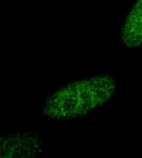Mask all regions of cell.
<instances>
[{
  "mask_svg": "<svg viewBox=\"0 0 142 158\" xmlns=\"http://www.w3.org/2000/svg\"><path fill=\"white\" fill-rule=\"evenodd\" d=\"M42 152L40 138L30 132L0 136V157H33Z\"/></svg>",
  "mask_w": 142,
  "mask_h": 158,
  "instance_id": "obj_2",
  "label": "cell"
},
{
  "mask_svg": "<svg viewBox=\"0 0 142 158\" xmlns=\"http://www.w3.org/2000/svg\"><path fill=\"white\" fill-rule=\"evenodd\" d=\"M120 40L128 47H142V0H135L123 21Z\"/></svg>",
  "mask_w": 142,
  "mask_h": 158,
  "instance_id": "obj_3",
  "label": "cell"
},
{
  "mask_svg": "<svg viewBox=\"0 0 142 158\" xmlns=\"http://www.w3.org/2000/svg\"><path fill=\"white\" fill-rule=\"evenodd\" d=\"M116 91V80L106 74L73 81L46 99L43 115L57 121L79 118L107 103Z\"/></svg>",
  "mask_w": 142,
  "mask_h": 158,
  "instance_id": "obj_1",
  "label": "cell"
}]
</instances>
